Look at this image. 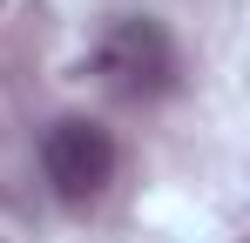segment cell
Wrapping results in <instances>:
<instances>
[{
    "label": "cell",
    "mask_w": 250,
    "mask_h": 243,
    "mask_svg": "<svg viewBox=\"0 0 250 243\" xmlns=\"http://www.w3.org/2000/svg\"><path fill=\"white\" fill-rule=\"evenodd\" d=\"M41 176L54 182L61 202H95L108 182H115V142L108 128L88 115H68L41 135Z\"/></svg>",
    "instance_id": "obj_2"
},
{
    "label": "cell",
    "mask_w": 250,
    "mask_h": 243,
    "mask_svg": "<svg viewBox=\"0 0 250 243\" xmlns=\"http://www.w3.org/2000/svg\"><path fill=\"white\" fill-rule=\"evenodd\" d=\"M95 75L122 101H156L176 88V40L163 20H115L95 47Z\"/></svg>",
    "instance_id": "obj_1"
}]
</instances>
